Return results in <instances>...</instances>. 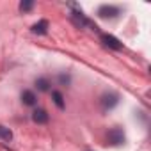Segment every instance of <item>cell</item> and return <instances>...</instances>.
Here are the masks:
<instances>
[{
  "instance_id": "cell-6",
  "label": "cell",
  "mask_w": 151,
  "mask_h": 151,
  "mask_svg": "<svg viewBox=\"0 0 151 151\" xmlns=\"http://www.w3.org/2000/svg\"><path fill=\"white\" fill-rule=\"evenodd\" d=\"M32 119H34V123H37V124H45V123H48V114H46V110L37 109V110L32 112Z\"/></svg>"
},
{
  "instance_id": "cell-12",
  "label": "cell",
  "mask_w": 151,
  "mask_h": 151,
  "mask_svg": "<svg viewBox=\"0 0 151 151\" xmlns=\"http://www.w3.org/2000/svg\"><path fill=\"white\" fill-rule=\"evenodd\" d=\"M32 7H34V2H32V0H27V2H22V4H20V11H23V13H25V11H30Z\"/></svg>"
},
{
  "instance_id": "cell-11",
  "label": "cell",
  "mask_w": 151,
  "mask_h": 151,
  "mask_svg": "<svg viewBox=\"0 0 151 151\" xmlns=\"http://www.w3.org/2000/svg\"><path fill=\"white\" fill-rule=\"evenodd\" d=\"M36 86H37L39 91H48V86H50V84H48L46 78H37V80H36Z\"/></svg>"
},
{
  "instance_id": "cell-7",
  "label": "cell",
  "mask_w": 151,
  "mask_h": 151,
  "mask_svg": "<svg viewBox=\"0 0 151 151\" xmlns=\"http://www.w3.org/2000/svg\"><path fill=\"white\" fill-rule=\"evenodd\" d=\"M32 32H34V34H46V32H48V22H46V20H41L39 23H36V25L32 27Z\"/></svg>"
},
{
  "instance_id": "cell-4",
  "label": "cell",
  "mask_w": 151,
  "mask_h": 151,
  "mask_svg": "<svg viewBox=\"0 0 151 151\" xmlns=\"http://www.w3.org/2000/svg\"><path fill=\"white\" fill-rule=\"evenodd\" d=\"M101 41H103V45L109 46V48H114V50H121V48H123V43H121L119 39H116L114 36H110V34H103V36H101Z\"/></svg>"
},
{
  "instance_id": "cell-5",
  "label": "cell",
  "mask_w": 151,
  "mask_h": 151,
  "mask_svg": "<svg viewBox=\"0 0 151 151\" xmlns=\"http://www.w3.org/2000/svg\"><path fill=\"white\" fill-rule=\"evenodd\" d=\"M98 14H100L101 18H116V16L119 14V9L114 7V6H101V7L98 9Z\"/></svg>"
},
{
  "instance_id": "cell-9",
  "label": "cell",
  "mask_w": 151,
  "mask_h": 151,
  "mask_svg": "<svg viewBox=\"0 0 151 151\" xmlns=\"http://www.w3.org/2000/svg\"><path fill=\"white\" fill-rule=\"evenodd\" d=\"M11 139H13V132L0 124V142H11Z\"/></svg>"
},
{
  "instance_id": "cell-10",
  "label": "cell",
  "mask_w": 151,
  "mask_h": 151,
  "mask_svg": "<svg viewBox=\"0 0 151 151\" xmlns=\"http://www.w3.org/2000/svg\"><path fill=\"white\" fill-rule=\"evenodd\" d=\"M52 98H53V101H55V105H57L59 109H64V100H62V94H60L59 91H53V93H52Z\"/></svg>"
},
{
  "instance_id": "cell-8",
  "label": "cell",
  "mask_w": 151,
  "mask_h": 151,
  "mask_svg": "<svg viewBox=\"0 0 151 151\" xmlns=\"http://www.w3.org/2000/svg\"><path fill=\"white\" fill-rule=\"evenodd\" d=\"M22 101L25 105H36V94L32 91H23L22 93Z\"/></svg>"
},
{
  "instance_id": "cell-1",
  "label": "cell",
  "mask_w": 151,
  "mask_h": 151,
  "mask_svg": "<svg viewBox=\"0 0 151 151\" xmlns=\"http://www.w3.org/2000/svg\"><path fill=\"white\" fill-rule=\"evenodd\" d=\"M117 101H119V96H117L116 93H105V94L100 98V105H101L103 110L114 109V107L117 105Z\"/></svg>"
},
{
  "instance_id": "cell-3",
  "label": "cell",
  "mask_w": 151,
  "mask_h": 151,
  "mask_svg": "<svg viewBox=\"0 0 151 151\" xmlns=\"http://www.w3.org/2000/svg\"><path fill=\"white\" fill-rule=\"evenodd\" d=\"M71 22L77 25V27H80V29H84V27H91V29H96V25H93L84 14H82V11H75L73 14H71Z\"/></svg>"
},
{
  "instance_id": "cell-2",
  "label": "cell",
  "mask_w": 151,
  "mask_h": 151,
  "mask_svg": "<svg viewBox=\"0 0 151 151\" xmlns=\"http://www.w3.org/2000/svg\"><path fill=\"white\" fill-rule=\"evenodd\" d=\"M107 142L112 144V146H119L124 142V133L121 128H112L109 133H107Z\"/></svg>"
}]
</instances>
